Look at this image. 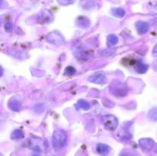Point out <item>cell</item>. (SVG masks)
<instances>
[{
  "label": "cell",
  "mask_w": 157,
  "mask_h": 156,
  "mask_svg": "<svg viewBox=\"0 0 157 156\" xmlns=\"http://www.w3.org/2000/svg\"><path fill=\"white\" fill-rule=\"evenodd\" d=\"M52 143L55 148H62L67 143V136L63 130L58 129L54 132L52 136Z\"/></svg>",
  "instance_id": "1"
},
{
  "label": "cell",
  "mask_w": 157,
  "mask_h": 156,
  "mask_svg": "<svg viewBox=\"0 0 157 156\" xmlns=\"http://www.w3.org/2000/svg\"><path fill=\"white\" fill-rule=\"evenodd\" d=\"M102 122L104 127L108 130H114L118 125L117 119L112 115H107L102 118Z\"/></svg>",
  "instance_id": "2"
},
{
  "label": "cell",
  "mask_w": 157,
  "mask_h": 156,
  "mask_svg": "<svg viewBox=\"0 0 157 156\" xmlns=\"http://www.w3.org/2000/svg\"><path fill=\"white\" fill-rule=\"evenodd\" d=\"M89 81L92 83H95V84H104L107 82V79L106 77L105 74L103 72H100V73H96V74L93 75L89 78Z\"/></svg>",
  "instance_id": "3"
},
{
  "label": "cell",
  "mask_w": 157,
  "mask_h": 156,
  "mask_svg": "<svg viewBox=\"0 0 157 156\" xmlns=\"http://www.w3.org/2000/svg\"><path fill=\"white\" fill-rule=\"evenodd\" d=\"M112 92L116 96H123L127 94V90L122 84H116L112 87Z\"/></svg>",
  "instance_id": "4"
},
{
  "label": "cell",
  "mask_w": 157,
  "mask_h": 156,
  "mask_svg": "<svg viewBox=\"0 0 157 156\" xmlns=\"http://www.w3.org/2000/svg\"><path fill=\"white\" fill-rule=\"evenodd\" d=\"M140 146L145 151H149L153 148L154 145V141L151 139H142L139 142Z\"/></svg>",
  "instance_id": "5"
},
{
  "label": "cell",
  "mask_w": 157,
  "mask_h": 156,
  "mask_svg": "<svg viewBox=\"0 0 157 156\" xmlns=\"http://www.w3.org/2000/svg\"><path fill=\"white\" fill-rule=\"evenodd\" d=\"M110 151V148L108 145L104 144H98L97 145V151L99 154L102 156H107Z\"/></svg>",
  "instance_id": "6"
},
{
  "label": "cell",
  "mask_w": 157,
  "mask_h": 156,
  "mask_svg": "<svg viewBox=\"0 0 157 156\" xmlns=\"http://www.w3.org/2000/svg\"><path fill=\"white\" fill-rule=\"evenodd\" d=\"M136 29L140 34H145L149 30V24L144 21H138L136 24Z\"/></svg>",
  "instance_id": "7"
},
{
  "label": "cell",
  "mask_w": 157,
  "mask_h": 156,
  "mask_svg": "<svg viewBox=\"0 0 157 156\" xmlns=\"http://www.w3.org/2000/svg\"><path fill=\"white\" fill-rule=\"evenodd\" d=\"M47 39L50 42L56 43V44H58V43L60 44V43H61L63 41L62 38H61V35H58V34L55 33V32H52V33L49 34L47 37Z\"/></svg>",
  "instance_id": "8"
},
{
  "label": "cell",
  "mask_w": 157,
  "mask_h": 156,
  "mask_svg": "<svg viewBox=\"0 0 157 156\" xmlns=\"http://www.w3.org/2000/svg\"><path fill=\"white\" fill-rule=\"evenodd\" d=\"M135 70H136V72H138V73H144L147 71V70H148V66L144 64V63L139 61V62L136 63V65H135Z\"/></svg>",
  "instance_id": "9"
},
{
  "label": "cell",
  "mask_w": 157,
  "mask_h": 156,
  "mask_svg": "<svg viewBox=\"0 0 157 156\" xmlns=\"http://www.w3.org/2000/svg\"><path fill=\"white\" fill-rule=\"evenodd\" d=\"M9 106L11 110H14V111H18L20 108H21V104H20V102L18 100L13 99L9 102Z\"/></svg>",
  "instance_id": "10"
},
{
  "label": "cell",
  "mask_w": 157,
  "mask_h": 156,
  "mask_svg": "<svg viewBox=\"0 0 157 156\" xmlns=\"http://www.w3.org/2000/svg\"><path fill=\"white\" fill-rule=\"evenodd\" d=\"M148 118L151 121H157V108L152 109L149 111Z\"/></svg>",
  "instance_id": "11"
},
{
  "label": "cell",
  "mask_w": 157,
  "mask_h": 156,
  "mask_svg": "<svg viewBox=\"0 0 157 156\" xmlns=\"http://www.w3.org/2000/svg\"><path fill=\"white\" fill-rule=\"evenodd\" d=\"M112 13H113V15L118 17V18H122V17H124L125 15V11L123 9H120L119 8V9H113Z\"/></svg>",
  "instance_id": "12"
},
{
  "label": "cell",
  "mask_w": 157,
  "mask_h": 156,
  "mask_svg": "<svg viewBox=\"0 0 157 156\" xmlns=\"http://www.w3.org/2000/svg\"><path fill=\"white\" fill-rule=\"evenodd\" d=\"M23 136H24V133L20 129L15 130L12 134V138L13 139H20L23 138Z\"/></svg>",
  "instance_id": "13"
},
{
  "label": "cell",
  "mask_w": 157,
  "mask_h": 156,
  "mask_svg": "<svg viewBox=\"0 0 157 156\" xmlns=\"http://www.w3.org/2000/svg\"><path fill=\"white\" fill-rule=\"evenodd\" d=\"M78 105L79 106L80 108L83 109V110H89V109H90V103H89V102H87V101L83 100V99H81V100L78 101Z\"/></svg>",
  "instance_id": "14"
},
{
  "label": "cell",
  "mask_w": 157,
  "mask_h": 156,
  "mask_svg": "<svg viewBox=\"0 0 157 156\" xmlns=\"http://www.w3.org/2000/svg\"><path fill=\"white\" fill-rule=\"evenodd\" d=\"M107 41H108V44H110V45H114L118 42V38L114 35H109L107 37Z\"/></svg>",
  "instance_id": "15"
},
{
  "label": "cell",
  "mask_w": 157,
  "mask_h": 156,
  "mask_svg": "<svg viewBox=\"0 0 157 156\" xmlns=\"http://www.w3.org/2000/svg\"><path fill=\"white\" fill-rule=\"evenodd\" d=\"M120 156H136V155L134 154V153L132 152V151H123L122 153H121V155H120Z\"/></svg>",
  "instance_id": "16"
},
{
  "label": "cell",
  "mask_w": 157,
  "mask_h": 156,
  "mask_svg": "<svg viewBox=\"0 0 157 156\" xmlns=\"http://www.w3.org/2000/svg\"><path fill=\"white\" fill-rule=\"evenodd\" d=\"M75 73V70L72 67H68L66 68V73L67 74H74Z\"/></svg>",
  "instance_id": "17"
},
{
  "label": "cell",
  "mask_w": 157,
  "mask_h": 156,
  "mask_svg": "<svg viewBox=\"0 0 157 156\" xmlns=\"http://www.w3.org/2000/svg\"><path fill=\"white\" fill-rule=\"evenodd\" d=\"M12 28H13V25H12V24L11 22L6 23V25H5V28H6V30L7 31V32H11Z\"/></svg>",
  "instance_id": "18"
},
{
  "label": "cell",
  "mask_w": 157,
  "mask_h": 156,
  "mask_svg": "<svg viewBox=\"0 0 157 156\" xmlns=\"http://www.w3.org/2000/svg\"><path fill=\"white\" fill-rule=\"evenodd\" d=\"M153 54L154 55V56L157 57V44L156 46H155V47L153 48Z\"/></svg>",
  "instance_id": "19"
},
{
  "label": "cell",
  "mask_w": 157,
  "mask_h": 156,
  "mask_svg": "<svg viewBox=\"0 0 157 156\" xmlns=\"http://www.w3.org/2000/svg\"><path fill=\"white\" fill-rule=\"evenodd\" d=\"M33 156H41V155H40V154H38V153H35V154H33Z\"/></svg>",
  "instance_id": "20"
}]
</instances>
